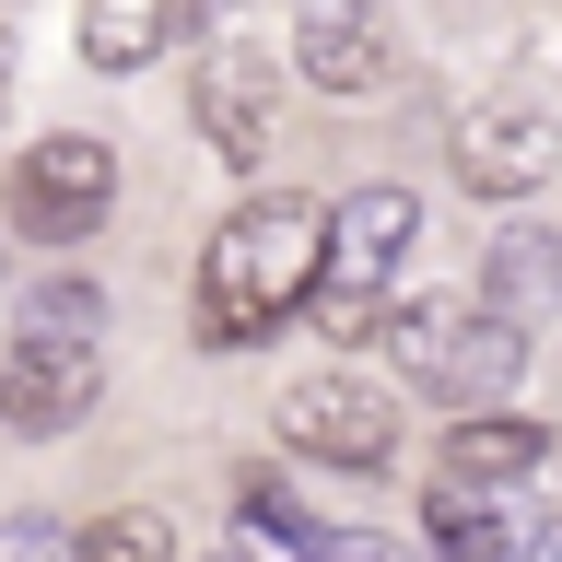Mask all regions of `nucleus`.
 Masks as SVG:
<instances>
[{
	"instance_id": "1",
	"label": "nucleus",
	"mask_w": 562,
	"mask_h": 562,
	"mask_svg": "<svg viewBox=\"0 0 562 562\" xmlns=\"http://www.w3.org/2000/svg\"><path fill=\"white\" fill-rule=\"evenodd\" d=\"M316 281H328V211H316V200H246V211H223L211 246H200V340L211 351L270 340Z\"/></svg>"
},
{
	"instance_id": "2",
	"label": "nucleus",
	"mask_w": 562,
	"mask_h": 562,
	"mask_svg": "<svg viewBox=\"0 0 562 562\" xmlns=\"http://www.w3.org/2000/svg\"><path fill=\"white\" fill-rule=\"evenodd\" d=\"M117 211V153H105L94 130H47L12 153V176H0V223L24 246H82Z\"/></svg>"
},
{
	"instance_id": "3",
	"label": "nucleus",
	"mask_w": 562,
	"mask_h": 562,
	"mask_svg": "<svg viewBox=\"0 0 562 562\" xmlns=\"http://www.w3.org/2000/svg\"><path fill=\"white\" fill-rule=\"evenodd\" d=\"M281 446L316 469H386L398 457V398L375 375H305L281 386Z\"/></svg>"
},
{
	"instance_id": "4",
	"label": "nucleus",
	"mask_w": 562,
	"mask_h": 562,
	"mask_svg": "<svg viewBox=\"0 0 562 562\" xmlns=\"http://www.w3.org/2000/svg\"><path fill=\"white\" fill-rule=\"evenodd\" d=\"M446 165H457L469 200H539V188H562V117H539V105H481V117L446 130Z\"/></svg>"
},
{
	"instance_id": "5",
	"label": "nucleus",
	"mask_w": 562,
	"mask_h": 562,
	"mask_svg": "<svg viewBox=\"0 0 562 562\" xmlns=\"http://www.w3.org/2000/svg\"><path fill=\"white\" fill-rule=\"evenodd\" d=\"M94 398H105V351H82V340H12L0 351V422L12 434H70Z\"/></svg>"
},
{
	"instance_id": "6",
	"label": "nucleus",
	"mask_w": 562,
	"mask_h": 562,
	"mask_svg": "<svg viewBox=\"0 0 562 562\" xmlns=\"http://www.w3.org/2000/svg\"><path fill=\"white\" fill-rule=\"evenodd\" d=\"M293 70H305L316 94H375V82H386L375 12H351V0H305V12H293Z\"/></svg>"
},
{
	"instance_id": "7",
	"label": "nucleus",
	"mask_w": 562,
	"mask_h": 562,
	"mask_svg": "<svg viewBox=\"0 0 562 562\" xmlns=\"http://www.w3.org/2000/svg\"><path fill=\"white\" fill-rule=\"evenodd\" d=\"M188 105H200V130H211L223 165H258V153H270V59H258V47H211Z\"/></svg>"
},
{
	"instance_id": "8",
	"label": "nucleus",
	"mask_w": 562,
	"mask_h": 562,
	"mask_svg": "<svg viewBox=\"0 0 562 562\" xmlns=\"http://www.w3.org/2000/svg\"><path fill=\"white\" fill-rule=\"evenodd\" d=\"M527 375V328H504V316H457V340H446V363H434V398H446L457 422H481V411H504V386Z\"/></svg>"
},
{
	"instance_id": "9",
	"label": "nucleus",
	"mask_w": 562,
	"mask_h": 562,
	"mask_svg": "<svg viewBox=\"0 0 562 562\" xmlns=\"http://www.w3.org/2000/svg\"><path fill=\"white\" fill-rule=\"evenodd\" d=\"M562 305V235L551 223H504L481 258V316H504V328H539V316Z\"/></svg>"
},
{
	"instance_id": "10",
	"label": "nucleus",
	"mask_w": 562,
	"mask_h": 562,
	"mask_svg": "<svg viewBox=\"0 0 562 562\" xmlns=\"http://www.w3.org/2000/svg\"><path fill=\"white\" fill-rule=\"evenodd\" d=\"M527 469H551V434L516 411H481V422H446V492H504Z\"/></svg>"
},
{
	"instance_id": "11",
	"label": "nucleus",
	"mask_w": 562,
	"mask_h": 562,
	"mask_svg": "<svg viewBox=\"0 0 562 562\" xmlns=\"http://www.w3.org/2000/svg\"><path fill=\"white\" fill-rule=\"evenodd\" d=\"M188 24L200 12H176V0H94L82 12V70H153Z\"/></svg>"
},
{
	"instance_id": "12",
	"label": "nucleus",
	"mask_w": 562,
	"mask_h": 562,
	"mask_svg": "<svg viewBox=\"0 0 562 562\" xmlns=\"http://www.w3.org/2000/svg\"><path fill=\"white\" fill-rule=\"evenodd\" d=\"M411 223H422V200H411V188H351V200L328 211V246H340L328 270H363V281H386V258L411 246Z\"/></svg>"
},
{
	"instance_id": "13",
	"label": "nucleus",
	"mask_w": 562,
	"mask_h": 562,
	"mask_svg": "<svg viewBox=\"0 0 562 562\" xmlns=\"http://www.w3.org/2000/svg\"><path fill=\"white\" fill-rule=\"evenodd\" d=\"M422 527H434V551H446V562H516V527H504L492 492H446V481H434Z\"/></svg>"
},
{
	"instance_id": "14",
	"label": "nucleus",
	"mask_w": 562,
	"mask_h": 562,
	"mask_svg": "<svg viewBox=\"0 0 562 562\" xmlns=\"http://www.w3.org/2000/svg\"><path fill=\"white\" fill-rule=\"evenodd\" d=\"M12 340H82V351H105V293L82 270L24 281V328H12Z\"/></svg>"
},
{
	"instance_id": "15",
	"label": "nucleus",
	"mask_w": 562,
	"mask_h": 562,
	"mask_svg": "<svg viewBox=\"0 0 562 562\" xmlns=\"http://www.w3.org/2000/svg\"><path fill=\"white\" fill-rule=\"evenodd\" d=\"M305 316H316V340H375V328H386V281H363V270H328V281H316V293H305Z\"/></svg>"
},
{
	"instance_id": "16",
	"label": "nucleus",
	"mask_w": 562,
	"mask_h": 562,
	"mask_svg": "<svg viewBox=\"0 0 562 562\" xmlns=\"http://www.w3.org/2000/svg\"><path fill=\"white\" fill-rule=\"evenodd\" d=\"M457 316H469V305H386L375 340H386V363H398L411 386H434V363H446V340H457Z\"/></svg>"
},
{
	"instance_id": "17",
	"label": "nucleus",
	"mask_w": 562,
	"mask_h": 562,
	"mask_svg": "<svg viewBox=\"0 0 562 562\" xmlns=\"http://www.w3.org/2000/svg\"><path fill=\"white\" fill-rule=\"evenodd\" d=\"M82 562H188V551H176V516H153V504H117V516H94Z\"/></svg>"
},
{
	"instance_id": "18",
	"label": "nucleus",
	"mask_w": 562,
	"mask_h": 562,
	"mask_svg": "<svg viewBox=\"0 0 562 562\" xmlns=\"http://www.w3.org/2000/svg\"><path fill=\"white\" fill-rule=\"evenodd\" d=\"M0 562H82V527H59V516H12V527H0Z\"/></svg>"
},
{
	"instance_id": "19",
	"label": "nucleus",
	"mask_w": 562,
	"mask_h": 562,
	"mask_svg": "<svg viewBox=\"0 0 562 562\" xmlns=\"http://www.w3.org/2000/svg\"><path fill=\"white\" fill-rule=\"evenodd\" d=\"M316 562H398L386 527H316Z\"/></svg>"
},
{
	"instance_id": "20",
	"label": "nucleus",
	"mask_w": 562,
	"mask_h": 562,
	"mask_svg": "<svg viewBox=\"0 0 562 562\" xmlns=\"http://www.w3.org/2000/svg\"><path fill=\"white\" fill-rule=\"evenodd\" d=\"M0 94H12V35H0Z\"/></svg>"
},
{
	"instance_id": "21",
	"label": "nucleus",
	"mask_w": 562,
	"mask_h": 562,
	"mask_svg": "<svg viewBox=\"0 0 562 562\" xmlns=\"http://www.w3.org/2000/svg\"><path fill=\"white\" fill-rule=\"evenodd\" d=\"M0 281H12V270H0Z\"/></svg>"
}]
</instances>
